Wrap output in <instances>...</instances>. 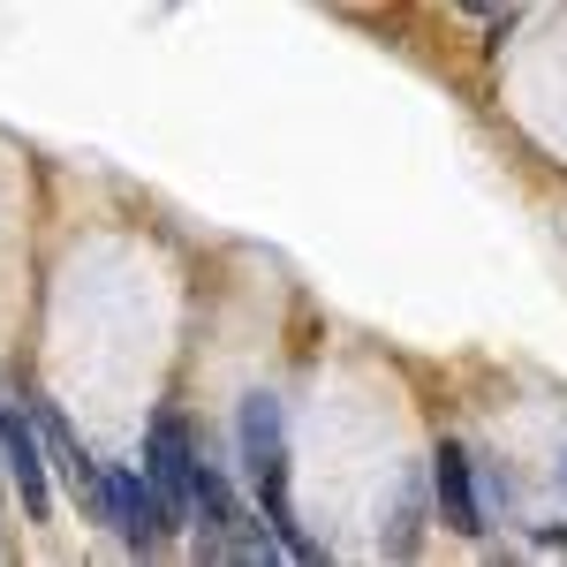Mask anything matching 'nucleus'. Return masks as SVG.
<instances>
[{"label":"nucleus","mask_w":567,"mask_h":567,"mask_svg":"<svg viewBox=\"0 0 567 567\" xmlns=\"http://www.w3.org/2000/svg\"><path fill=\"white\" fill-rule=\"evenodd\" d=\"M91 515L122 529V545H130V553H159V545L182 529L175 507H167V492L152 484L144 462H114V470L99 477V507H91Z\"/></svg>","instance_id":"1"},{"label":"nucleus","mask_w":567,"mask_h":567,"mask_svg":"<svg viewBox=\"0 0 567 567\" xmlns=\"http://www.w3.org/2000/svg\"><path fill=\"white\" fill-rule=\"evenodd\" d=\"M197 439H189V424H182L175 409H159L152 416V439H144V470H152V484L167 492V507H175V523H189L197 515Z\"/></svg>","instance_id":"2"},{"label":"nucleus","mask_w":567,"mask_h":567,"mask_svg":"<svg viewBox=\"0 0 567 567\" xmlns=\"http://www.w3.org/2000/svg\"><path fill=\"white\" fill-rule=\"evenodd\" d=\"M0 462H8V477H16V492H23V515L31 523H45V432H39V409H0Z\"/></svg>","instance_id":"3"},{"label":"nucleus","mask_w":567,"mask_h":567,"mask_svg":"<svg viewBox=\"0 0 567 567\" xmlns=\"http://www.w3.org/2000/svg\"><path fill=\"white\" fill-rule=\"evenodd\" d=\"M432 492H439V523L477 537L484 529V507H477V477H470V454L462 446H439L432 454Z\"/></svg>","instance_id":"4"}]
</instances>
